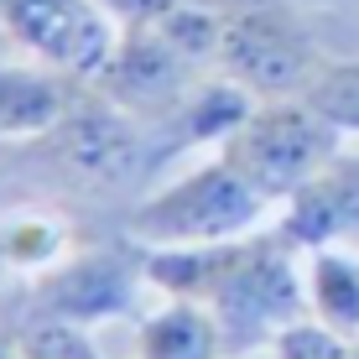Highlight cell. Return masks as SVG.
<instances>
[{
    "mask_svg": "<svg viewBox=\"0 0 359 359\" xmlns=\"http://www.w3.org/2000/svg\"><path fill=\"white\" fill-rule=\"evenodd\" d=\"M146 281L156 297H188L208 307L229 354L271 349L281 328L307 318L302 250L276 229V219L224 245L146 250Z\"/></svg>",
    "mask_w": 359,
    "mask_h": 359,
    "instance_id": "cell-1",
    "label": "cell"
},
{
    "mask_svg": "<svg viewBox=\"0 0 359 359\" xmlns=\"http://www.w3.org/2000/svg\"><path fill=\"white\" fill-rule=\"evenodd\" d=\"M16 172L36 177L57 203H135L151 193V177L167 167V151L146 120L120 109L89 79L73 89L63 120L27 146H6ZM120 208V214H126Z\"/></svg>",
    "mask_w": 359,
    "mask_h": 359,
    "instance_id": "cell-2",
    "label": "cell"
},
{
    "mask_svg": "<svg viewBox=\"0 0 359 359\" xmlns=\"http://www.w3.org/2000/svg\"><path fill=\"white\" fill-rule=\"evenodd\" d=\"M276 219V203L250 188L219 151L188 172L156 182L120 214V229L146 250H188V245H224L240 234H255Z\"/></svg>",
    "mask_w": 359,
    "mask_h": 359,
    "instance_id": "cell-3",
    "label": "cell"
},
{
    "mask_svg": "<svg viewBox=\"0 0 359 359\" xmlns=\"http://www.w3.org/2000/svg\"><path fill=\"white\" fill-rule=\"evenodd\" d=\"M141 292H151V281H146V245H135L115 224V234H89L53 271L21 281L16 302H11V333L27 323L99 328V323H115V318H135Z\"/></svg>",
    "mask_w": 359,
    "mask_h": 359,
    "instance_id": "cell-4",
    "label": "cell"
},
{
    "mask_svg": "<svg viewBox=\"0 0 359 359\" xmlns=\"http://www.w3.org/2000/svg\"><path fill=\"white\" fill-rule=\"evenodd\" d=\"M224 16L219 73L255 99H307L333 47L302 0H214Z\"/></svg>",
    "mask_w": 359,
    "mask_h": 359,
    "instance_id": "cell-5",
    "label": "cell"
},
{
    "mask_svg": "<svg viewBox=\"0 0 359 359\" xmlns=\"http://www.w3.org/2000/svg\"><path fill=\"white\" fill-rule=\"evenodd\" d=\"M344 141L349 135L328 115H318L307 99H261L245 115V126L219 146V156L281 208Z\"/></svg>",
    "mask_w": 359,
    "mask_h": 359,
    "instance_id": "cell-6",
    "label": "cell"
},
{
    "mask_svg": "<svg viewBox=\"0 0 359 359\" xmlns=\"http://www.w3.org/2000/svg\"><path fill=\"white\" fill-rule=\"evenodd\" d=\"M115 36L120 32L99 11V0H11L6 6V47L68 79H94Z\"/></svg>",
    "mask_w": 359,
    "mask_h": 359,
    "instance_id": "cell-7",
    "label": "cell"
},
{
    "mask_svg": "<svg viewBox=\"0 0 359 359\" xmlns=\"http://www.w3.org/2000/svg\"><path fill=\"white\" fill-rule=\"evenodd\" d=\"M276 229L297 250H323L359 234V141H344L313 177L276 208Z\"/></svg>",
    "mask_w": 359,
    "mask_h": 359,
    "instance_id": "cell-8",
    "label": "cell"
},
{
    "mask_svg": "<svg viewBox=\"0 0 359 359\" xmlns=\"http://www.w3.org/2000/svg\"><path fill=\"white\" fill-rule=\"evenodd\" d=\"M255 104H261V99L250 89H240L224 73H208L188 94V104H182L167 126H156V141H162L167 162L172 156H188V151H219V146L245 126V115H250Z\"/></svg>",
    "mask_w": 359,
    "mask_h": 359,
    "instance_id": "cell-9",
    "label": "cell"
},
{
    "mask_svg": "<svg viewBox=\"0 0 359 359\" xmlns=\"http://www.w3.org/2000/svg\"><path fill=\"white\" fill-rule=\"evenodd\" d=\"M83 79L53 73L42 63H0V146H27L63 120L73 89Z\"/></svg>",
    "mask_w": 359,
    "mask_h": 359,
    "instance_id": "cell-10",
    "label": "cell"
},
{
    "mask_svg": "<svg viewBox=\"0 0 359 359\" xmlns=\"http://www.w3.org/2000/svg\"><path fill=\"white\" fill-rule=\"evenodd\" d=\"M130 359H229V349L208 307L188 297H162L151 313L135 318Z\"/></svg>",
    "mask_w": 359,
    "mask_h": 359,
    "instance_id": "cell-11",
    "label": "cell"
},
{
    "mask_svg": "<svg viewBox=\"0 0 359 359\" xmlns=\"http://www.w3.org/2000/svg\"><path fill=\"white\" fill-rule=\"evenodd\" d=\"M302 281H307V318L359 344V250H344V245L307 250Z\"/></svg>",
    "mask_w": 359,
    "mask_h": 359,
    "instance_id": "cell-12",
    "label": "cell"
},
{
    "mask_svg": "<svg viewBox=\"0 0 359 359\" xmlns=\"http://www.w3.org/2000/svg\"><path fill=\"white\" fill-rule=\"evenodd\" d=\"M307 104L328 115L349 141H359V53H333L318 83L307 89Z\"/></svg>",
    "mask_w": 359,
    "mask_h": 359,
    "instance_id": "cell-13",
    "label": "cell"
},
{
    "mask_svg": "<svg viewBox=\"0 0 359 359\" xmlns=\"http://www.w3.org/2000/svg\"><path fill=\"white\" fill-rule=\"evenodd\" d=\"M11 339H16V359H104L94 349V328L73 323H27Z\"/></svg>",
    "mask_w": 359,
    "mask_h": 359,
    "instance_id": "cell-14",
    "label": "cell"
},
{
    "mask_svg": "<svg viewBox=\"0 0 359 359\" xmlns=\"http://www.w3.org/2000/svg\"><path fill=\"white\" fill-rule=\"evenodd\" d=\"M271 359H359V344L344 339V333H333V328H323L318 318H302V323L276 333Z\"/></svg>",
    "mask_w": 359,
    "mask_h": 359,
    "instance_id": "cell-15",
    "label": "cell"
},
{
    "mask_svg": "<svg viewBox=\"0 0 359 359\" xmlns=\"http://www.w3.org/2000/svg\"><path fill=\"white\" fill-rule=\"evenodd\" d=\"M177 6H188V0H99V11H104V16L115 21V32H141V27H156V21L172 16Z\"/></svg>",
    "mask_w": 359,
    "mask_h": 359,
    "instance_id": "cell-16",
    "label": "cell"
},
{
    "mask_svg": "<svg viewBox=\"0 0 359 359\" xmlns=\"http://www.w3.org/2000/svg\"><path fill=\"white\" fill-rule=\"evenodd\" d=\"M302 6L313 11L318 21L333 16V21H354V27H359V0H302Z\"/></svg>",
    "mask_w": 359,
    "mask_h": 359,
    "instance_id": "cell-17",
    "label": "cell"
},
{
    "mask_svg": "<svg viewBox=\"0 0 359 359\" xmlns=\"http://www.w3.org/2000/svg\"><path fill=\"white\" fill-rule=\"evenodd\" d=\"M0 359H16V339H11L6 328H0Z\"/></svg>",
    "mask_w": 359,
    "mask_h": 359,
    "instance_id": "cell-18",
    "label": "cell"
},
{
    "mask_svg": "<svg viewBox=\"0 0 359 359\" xmlns=\"http://www.w3.org/2000/svg\"><path fill=\"white\" fill-rule=\"evenodd\" d=\"M6 6L11 0H0V47H6Z\"/></svg>",
    "mask_w": 359,
    "mask_h": 359,
    "instance_id": "cell-19",
    "label": "cell"
},
{
    "mask_svg": "<svg viewBox=\"0 0 359 359\" xmlns=\"http://www.w3.org/2000/svg\"><path fill=\"white\" fill-rule=\"evenodd\" d=\"M229 359H271V349H255V354H229Z\"/></svg>",
    "mask_w": 359,
    "mask_h": 359,
    "instance_id": "cell-20",
    "label": "cell"
}]
</instances>
